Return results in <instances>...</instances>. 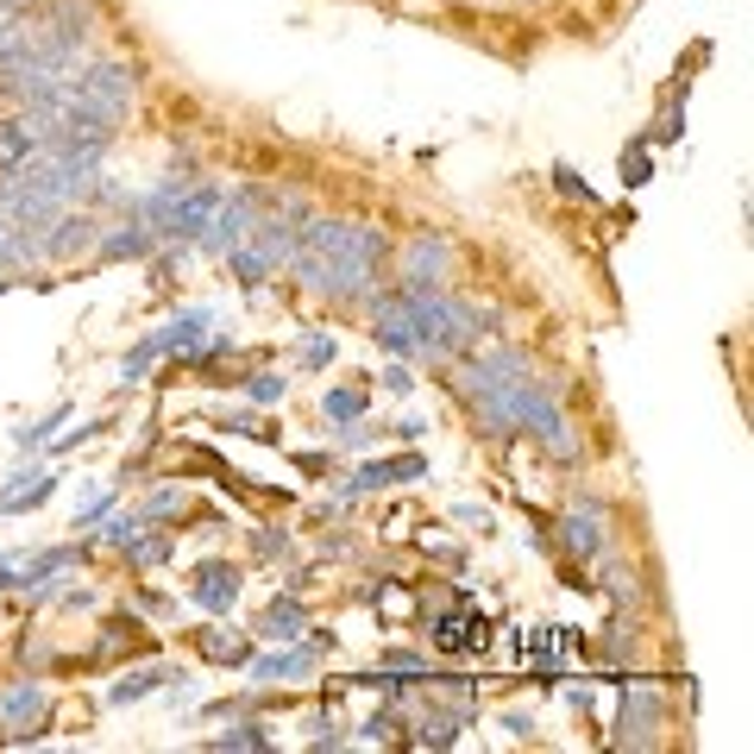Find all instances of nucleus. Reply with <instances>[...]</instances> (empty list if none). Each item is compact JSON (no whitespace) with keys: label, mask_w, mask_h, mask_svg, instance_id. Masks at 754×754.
Wrapping results in <instances>:
<instances>
[{"label":"nucleus","mask_w":754,"mask_h":754,"mask_svg":"<svg viewBox=\"0 0 754 754\" xmlns=\"http://www.w3.org/2000/svg\"><path fill=\"white\" fill-rule=\"evenodd\" d=\"M63 422H70V403H58L51 415H44V422L20 427V434H13V446H20V453H39V446H51V441H58V427H63Z\"/></svg>","instance_id":"9b49d317"},{"label":"nucleus","mask_w":754,"mask_h":754,"mask_svg":"<svg viewBox=\"0 0 754 754\" xmlns=\"http://www.w3.org/2000/svg\"><path fill=\"white\" fill-rule=\"evenodd\" d=\"M365 409H371L365 384H340V390H328V396H321V415H328V422H359Z\"/></svg>","instance_id":"9d476101"},{"label":"nucleus","mask_w":754,"mask_h":754,"mask_svg":"<svg viewBox=\"0 0 754 754\" xmlns=\"http://www.w3.org/2000/svg\"><path fill=\"white\" fill-rule=\"evenodd\" d=\"M302 622H309L302 591H283V598L265 603V617H258V641H296V636H302Z\"/></svg>","instance_id":"423d86ee"},{"label":"nucleus","mask_w":754,"mask_h":754,"mask_svg":"<svg viewBox=\"0 0 754 754\" xmlns=\"http://www.w3.org/2000/svg\"><path fill=\"white\" fill-rule=\"evenodd\" d=\"M171 667H133V673H120L114 685H107V704H138V698H152V692H164L171 685Z\"/></svg>","instance_id":"6e6552de"},{"label":"nucleus","mask_w":754,"mask_h":754,"mask_svg":"<svg viewBox=\"0 0 754 754\" xmlns=\"http://www.w3.org/2000/svg\"><path fill=\"white\" fill-rule=\"evenodd\" d=\"M208 748H271V730H265L258 716H239L227 735H214Z\"/></svg>","instance_id":"ddd939ff"},{"label":"nucleus","mask_w":754,"mask_h":754,"mask_svg":"<svg viewBox=\"0 0 754 754\" xmlns=\"http://www.w3.org/2000/svg\"><path fill=\"white\" fill-rule=\"evenodd\" d=\"M25 152H32V133H25V120H7V126H0V164H20Z\"/></svg>","instance_id":"dca6fc26"},{"label":"nucleus","mask_w":754,"mask_h":754,"mask_svg":"<svg viewBox=\"0 0 754 754\" xmlns=\"http://www.w3.org/2000/svg\"><path fill=\"white\" fill-rule=\"evenodd\" d=\"M314 648H290L283 641V654H258V660H246L251 667V685H290V679H302V673H314Z\"/></svg>","instance_id":"39448f33"},{"label":"nucleus","mask_w":754,"mask_h":754,"mask_svg":"<svg viewBox=\"0 0 754 754\" xmlns=\"http://www.w3.org/2000/svg\"><path fill=\"white\" fill-rule=\"evenodd\" d=\"M189 641H195V654L214 660V667H246L251 660V641L239 629H195Z\"/></svg>","instance_id":"0eeeda50"},{"label":"nucleus","mask_w":754,"mask_h":754,"mask_svg":"<svg viewBox=\"0 0 754 754\" xmlns=\"http://www.w3.org/2000/svg\"><path fill=\"white\" fill-rule=\"evenodd\" d=\"M384 390H390V396H409V390H415V371H409V365H384Z\"/></svg>","instance_id":"aec40b11"},{"label":"nucleus","mask_w":754,"mask_h":754,"mask_svg":"<svg viewBox=\"0 0 754 754\" xmlns=\"http://www.w3.org/2000/svg\"><path fill=\"white\" fill-rule=\"evenodd\" d=\"M554 189H560L566 202H585V208L598 202V195H591V183H585V176L572 171V164H554Z\"/></svg>","instance_id":"a211bd4d"},{"label":"nucleus","mask_w":754,"mask_h":754,"mask_svg":"<svg viewBox=\"0 0 754 754\" xmlns=\"http://www.w3.org/2000/svg\"><path fill=\"white\" fill-rule=\"evenodd\" d=\"M622 685H629V679H622ZM660 723H667V698L648 692V685H629V698H622V711H617V742L622 748H654Z\"/></svg>","instance_id":"f257e3e1"},{"label":"nucleus","mask_w":754,"mask_h":754,"mask_svg":"<svg viewBox=\"0 0 754 754\" xmlns=\"http://www.w3.org/2000/svg\"><path fill=\"white\" fill-rule=\"evenodd\" d=\"M152 246H157V233H145V227H133V233H107V239H101V258H145Z\"/></svg>","instance_id":"4468645a"},{"label":"nucleus","mask_w":754,"mask_h":754,"mask_svg":"<svg viewBox=\"0 0 754 754\" xmlns=\"http://www.w3.org/2000/svg\"><path fill=\"white\" fill-rule=\"evenodd\" d=\"M239 591H246V566L239 560H202L189 579V598L208 610V617H227L233 603H239Z\"/></svg>","instance_id":"f03ea898"},{"label":"nucleus","mask_w":754,"mask_h":754,"mask_svg":"<svg viewBox=\"0 0 754 754\" xmlns=\"http://www.w3.org/2000/svg\"><path fill=\"white\" fill-rule=\"evenodd\" d=\"M617 176H622V189H641V183H654V145H648V138H636V145H622Z\"/></svg>","instance_id":"1a4fd4ad"},{"label":"nucleus","mask_w":754,"mask_h":754,"mask_svg":"<svg viewBox=\"0 0 754 754\" xmlns=\"http://www.w3.org/2000/svg\"><path fill=\"white\" fill-rule=\"evenodd\" d=\"M239 390H246L258 409H271V403H283V396H290V378H277V371H246V378H239Z\"/></svg>","instance_id":"f8f14e48"},{"label":"nucleus","mask_w":754,"mask_h":754,"mask_svg":"<svg viewBox=\"0 0 754 754\" xmlns=\"http://www.w3.org/2000/svg\"><path fill=\"white\" fill-rule=\"evenodd\" d=\"M251 554L258 560H290V535L283 528H251Z\"/></svg>","instance_id":"f3484780"},{"label":"nucleus","mask_w":754,"mask_h":754,"mask_svg":"<svg viewBox=\"0 0 754 754\" xmlns=\"http://www.w3.org/2000/svg\"><path fill=\"white\" fill-rule=\"evenodd\" d=\"M183 509H189L183 484H164V490H152V497H145V509H138V516H145V523H164V516H183Z\"/></svg>","instance_id":"2eb2a0df"},{"label":"nucleus","mask_w":754,"mask_h":754,"mask_svg":"<svg viewBox=\"0 0 754 754\" xmlns=\"http://www.w3.org/2000/svg\"><path fill=\"white\" fill-rule=\"evenodd\" d=\"M302 365H309V371L333 365V340H328V333H309V347H302Z\"/></svg>","instance_id":"6ab92c4d"},{"label":"nucleus","mask_w":754,"mask_h":754,"mask_svg":"<svg viewBox=\"0 0 754 754\" xmlns=\"http://www.w3.org/2000/svg\"><path fill=\"white\" fill-rule=\"evenodd\" d=\"M422 434H427V422H422V415H409V422H396V441H409V446H415Z\"/></svg>","instance_id":"4be33fe9"},{"label":"nucleus","mask_w":754,"mask_h":754,"mask_svg":"<svg viewBox=\"0 0 754 754\" xmlns=\"http://www.w3.org/2000/svg\"><path fill=\"white\" fill-rule=\"evenodd\" d=\"M598 523H603V503H598V497L572 503V509L560 516V547H566V554H579V560H591V554H598V547L610 541V535H603Z\"/></svg>","instance_id":"20e7f679"},{"label":"nucleus","mask_w":754,"mask_h":754,"mask_svg":"<svg viewBox=\"0 0 754 754\" xmlns=\"http://www.w3.org/2000/svg\"><path fill=\"white\" fill-rule=\"evenodd\" d=\"M427 478V453H396V459H365L359 472L347 478L340 497H371V490H396V484H415Z\"/></svg>","instance_id":"7ed1b4c3"},{"label":"nucleus","mask_w":754,"mask_h":754,"mask_svg":"<svg viewBox=\"0 0 754 754\" xmlns=\"http://www.w3.org/2000/svg\"><path fill=\"white\" fill-rule=\"evenodd\" d=\"M503 730H509V735H528V730H535V716H523V711H509V716H503Z\"/></svg>","instance_id":"5701e85b"},{"label":"nucleus","mask_w":754,"mask_h":754,"mask_svg":"<svg viewBox=\"0 0 754 754\" xmlns=\"http://www.w3.org/2000/svg\"><path fill=\"white\" fill-rule=\"evenodd\" d=\"M296 465H302L309 478H321V472H333V453H296Z\"/></svg>","instance_id":"412c9836"}]
</instances>
